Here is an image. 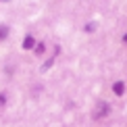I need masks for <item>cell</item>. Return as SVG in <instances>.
<instances>
[{
	"label": "cell",
	"mask_w": 127,
	"mask_h": 127,
	"mask_svg": "<svg viewBox=\"0 0 127 127\" xmlns=\"http://www.w3.org/2000/svg\"><path fill=\"white\" fill-rule=\"evenodd\" d=\"M110 113V106L106 102H98L96 104V110H94V119H104L106 115Z\"/></svg>",
	"instance_id": "6da1fadb"
},
{
	"label": "cell",
	"mask_w": 127,
	"mask_h": 127,
	"mask_svg": "<svg viewBox=\"0 0 127 127\" xmlns=\"http://www.w3.org/2000/svg\"><path fill=\"white\" fill-rule=\"evenodd\" d=\"M6 35H8V27L6 25H0V40H4Z\"/></svg>",
	"instance_id": "277c9868"
},
{
	"label": "cell",
	"mask_w": 127,
	"mask_h": 127,
	"mask_svg": "<svg viewBox=\"0 0 127 127\" xmlns=\"http://www.w3.org/2000/svg\"><path fill=\"white\" fill-rule=\"evenodd\" d=\"M4 104H6V98H4L2 94H0V106H4Z\"/></svg>",
	"instance_id": "52a82bcc"
},
{
	"label": "cell",
	"mask_w": 127,
	"mask_h": 127,
	"mask_svg": "<svg viewBox=\"0 0 127 127\" xmlns=\"http://www.w3.org/2000/svg\"><path fill=\"white\" fill-rule=\"evenodd\" d=\"M33 46H35V40H33V35H27V38L23 40V48H25V50H31Z\"/></svg>",
	"instance_id": "7a4b0ae2"
},
{
	"label": "cell",
	"mask_w": 127,
	"mask_h": 127,
	"mask_svg": "<svg viewBox=\"0 0 127 127\" xmlns=\"http://www.w3.org/2000/svg\"><path fill=\"white\" fill-rule=\"evenodd\" d=\"M113 92L117 94V96H123V92H125V83H123V81H117V83L113 86Z\"/></svg>",
	"instance_id": "3957f363"
},
{
	"label": "cell",
	"mask_w": 127,
	"mask_h": 127,
	"mask_svg": "<svg viewBox=\"0 0 127 127\" xmlns=\"http://www.w3.org/2000/svg\"><path fill=\"white\" fill-rule=\"evenodd\" d=\"M35 52H38V54H42V52H44V44H38V46H35Z\"/></svg>",
	"instance_id": "8992f818"
},
{
	"label": "cell",
	"mask_w": 127,
	"mask_h": 127,
	"mask_svg": "<svg viewBox=\"0 0 127 127\" xmlns=\"http://www.w3.org/2000/svg\"><path fill=\"white\" fill-rule=\"evenodd\" d=\"M52 63H54V56H52V59H48V61H46V65L42 67V71H46V69H48V67L52 65Z\"/></svg>",
	"instance_id": "5b68a950"
}]
</instances>
